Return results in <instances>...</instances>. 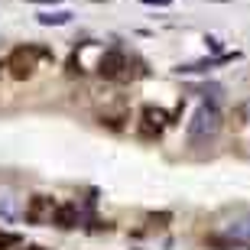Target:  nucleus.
<instances>
[{"instance_id":"nucleus-1","label":"nucleus","mask_w":250,"mask_h":250,"mask_svg":"<svg viewBox=\"0 0 250 250\" xmlns=\"http://www.w3.org/2000/svg\"><path fill=\"white\" fill-rule=\"evenodd\" d=\"M218 130H221V114L214 104H198L192 114V121H188V143L195 146H202V143H211L218 137Z\"/></svg>"},{"instance_id":"nucleus-8","label":"nucleus","mask_w":250,"mask_h":250,"mask_svg":"<svg viewBox=\"0 0 250 250\" xmlns=\"http://www.w3.org/2000/svg\"><path fill=\"white\" fill-rule=\"evenodd\" d=\"M23 244V237L20 234H10V231H0V250H13Z\"/></svg>"},{"instance_id":"nucleus-3","label":"nucleus","mask_w":250,"mask_h":250,"mask_svg":"<svg viewBox=\"0 0 250 250\" xmlns=\"http://www.w3.org/2000/svg\"><path fill=\"white\" fill-rule=\"evenodd\" d=\"M130 59L124 56L121 49H111V52H104L98 59V75L101 78H111V82H130V78H137V72L130 68Z\"/></svg>"},{"instance_id":"nucleus-7","label":"nucleus","mask_w":250,"mask_h":250,"mask_svg":"<svg viewBox=\"0 0 250 250\" xmlns=\"http://www.w3.org/2000/svg\"><path fill=\"white\" fill-rule=\"evenodd\" d=\"M231 237H234V241H244V244H250V218H244V221L231 224Z\"/></svg>"},{"instance_id":"nucleus-6","label":"nucleus","mask_w":250,"mask_h":250,"mask_svg":"<svg viewBox=\"0 0 250 250\" xmlns=\"http://www.w3.org/2000/svg\"><path fill=\"white\" fill-rule=\"evenodd\" d=\"M78 221H82L78 205H59L56 214H52V224H56V228H62V231H72V228H78Z\"/></svg>"},{"instance_id":"nucleus-10","label":"nucleus","mask_w":250,"mask_h":250,"mask_svg":"<svg viewBox=\"0 0 250 250\" xmlns=\"http://www.w3.org/2000/svg\"><path fill=\"white\" fill-rule=\"evenodd\" d=\"M23 250H46V247H23Z\"/></svg>"},{"instance_id":"nucleus-9","label":"nucleus","mask_w":250,"mask_h":250,"mask_svg":"<svg viewBox=\"0 0 250 250\" xmlns=\"http://www.w3.org/2000/svg\"><path fill=\"white\" fill-rule=\"evenodd\" d=\"M42 23H65V20H68V13H42Z\"/></svg>"},{"instance_id":"nucleus-4","label":"nucleus","mask_w":250,"mask_h":250,"mask_svg":"<svg viewBox=\"0 0 250 250\" xmlns=\"http://www.w3.org/2000/svg\"><path fill=\"white\" fill-rule=\"evenodd\" d=\"M169 117L166 111H159V107H153V104H146L143 111H140V137H146V140H156L163 130H166Z\"/></svg>"},{"instance_id":"nucleus-5","label":"nucleus","mask_w":250,"mask_h":250,"mask_svg":"<svg viewBox=\"0 0 250 250\" xmlns=\"http://www.w3.org/2000/svg\"><path fill=\"white\" fill-rule=\"evenodd\" d=\"M56 208L59 205L52 202L49 195H33V198L26 202V221L29 224H46V221H52Z\"/></svg>"},{"instance_id":"nucleus-2","label":"nucleus","mask_w":250,"mask_h":250,"mask_svg":"<svg viewBox=\"0 0 250 250\" xmlns=\"http://www.w3.org/2000/svg\"><path fill=\"white\" fill-rule=\"evenodd\" d=\"M39 59H49V52L46 49H36V46H20V49H13L7 56V62H3V68H7L17 82H26L29 75L36 72V62Z\"/></svg>"}]
</instances>
